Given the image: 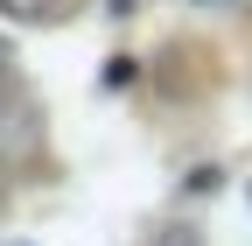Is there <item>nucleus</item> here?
Returning <instances> with one entry per match:
<instances>
[{"label":"nucleus","mask_w":252,"mask_h":246,"mask_svg":"<svg viewBox=\"0 0 252 246\" xmlns=\"http://www.w3.org/2000/svg\"><path fill=\"white\" fill-rule=\"evenodd\" d=\"M0 7H7L14 21H42V28H49V21H70L84 0H0Z\"/></svg>","instance_id":"obj_1"}]
</instances>
